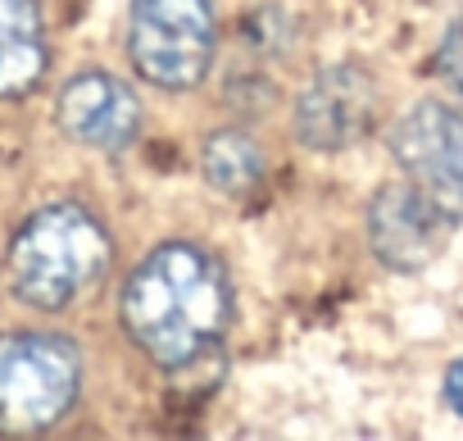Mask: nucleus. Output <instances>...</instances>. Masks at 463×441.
I'll return each instance as SVG.
<instances>
[{
    "label": "nucleus",
    "mask_w": 463,
    "mask_h": 441,
    "mask_svg": "<svg viewBox=\"0 0 463 441\" xmlns=\"http://www.w3.org/2000/svg\"><path fill=\"white\" fill-rule=\"evenodd\" d=\"M273 101H278V91H273V82L260 78V73H241V78L227 82V105H237L246 119H250V114H264Z\"/></svg>",
    "instance_id": "nucleus-12"
},
{
    "label": "nucleus",
    "mask_w": 463,
    "mask_h": 441,
    "mask_svg": "<svg viewBox=\"0 0 463 441\" xmlns=\"http://www.w3.org/2000/svg\"><path fill=\"white\" fill-rule=\"evenodd\" d=\"M445 405L463 418V360H454V364L445 369Z\"/></svg>",
    "instance_id": "nucleus-14"
},
{
    "label": "nucleus",
    "mask_w": 463,
    "mask_h": 441,
    "mask_svg": "<svg viewBox=\"0 0 463 441\" xmlns=\"http://www.w3.org/2000/svg\"><path fill=\"white\" fill-rule=\"evenodd\" d=\"M200 168H204L209 187L222 191L227 200H250V196H260L264 173H269L264 150H260L246 132H237V128H222V132H209V137H204V146H200Z\"/></svg>",
    "instance_id": "nucleus-10"
},
{
    "label": "nucleus",
    "mask_w": 463,
    "mask_h": 441,
    "mask_svg": "<svg viewBox=\"0 0 463 441\" xmlns=\"http://www.w3.org/2000/svg\"><path fill=\"white\" fill-rule=\"evenodd\" d=\"M436 69H440V78L458 91V101H463V14L445 28V37H440V51H436Z\"/></svg>",
    "instance_id": "nucleus-13"
},
{
    "label": "nucleus",
    "mask_w": 463,
    "mask_h": 441,
    "mask_svg": "<svg viewBox=\"0 0 463 441\" xmlns=\"http://www.w3.org/2000/svg\"><path fill=\"white\" fill-rule=\"evenodd\" d=\"M55 119L64 137L91 146V150H123L141 132V101L128 82L109 73H78L64 82L55 101Z\"/></svg>",
    "instance_id": "nucleus-8"
},
{
    "label": "nucleus",
    "mask_w": 463,
    "mask_h": 441,
    "mask_svg": "<svg viewBox=\"0 0 463 441\" xmlns=\"http://www.w3.org/2000/svg\"><path fill=\"white\" fill-rule=\"evenodd\" d=\"M132 69L164 91H191L213 64L209 0H132L128 10Z\"/></svg>",
    "instance_id": "nucleus-4"
},
{
    "label": "nucleus",
    "mask_w": 463,
    "mask_h": 441,
    "mask_svg": "<svg viewBox=\"0 0 463 441\" xmlns=\"http://www.w3.org/2000/svg\"><path fill=\"white\" fill-rule=\"evenodd\" d=\"M391 155L449 218H463V105L418 101L391 128Z\"/></svg>",
    "instance_id": "nucleus-5"
},
{
    "label": "nucleus",
    "mask_w": 463,
    "mask_h": 441,
    "mask_svg": "<svg viewBox=\"0 0 463 441\" xmlns=\"http://www.w3.org/2000/svg\"><path fill=\"white\" fill-rule=\"evenodd\" d=\"M51 69L37 0H0V101H24Z\"/></svg>",
    "instance_id": "nucleus-9"
},
{
    "label": "nucleus",
    "mask_w": 463,
    "mask_h": 441,
    "mask_svg": "<svg viewBox=\"0 0 463 441\" xmlns=\"http://www.w3.org/2000/svg\"><path fill=\"white\" fill-rule=\"evenodd\" d=\"M232 323V287L213 255L191 242L150 251L123 283V328L159 369L209 355Z\"/></svg>",
    "instance_id": "nucleus-1"
},
{
    "label": "nucleus",
    "mask_w": 463,
    "mask_h": 441,
    "mask_svg": "<svg viewBox=\"0 0 463 441\" xmlns=\"http://www.w3.org/2000/svg\"><path fill=\"white\" fill-rule=\"evenodd\" d=\"M377 128V82L359 64H327L296 101V137L309 150H350Z\"/></svg>",
    "instance_id": "nucleus-7"
},
{
    "label": "nucleus",
    "mask_w": 463,
    "mask_h": 441,
    "mask_svg": "<svg viewBox=\"0 0 463 441\" xmlns=\"http://www.w3.org/2000/svg\"><path fill=\"white\" fill-rule=\"evenodd\" d=\"M454 218L409 177L391 182L368 205V246L391 273H422L440 260Z\"/></svg>",
    "instance_id": "nucleus-6"
},
{
    "label": "nucleus",
    "mask_w": 463,
    "mask_h": 441,
    "mask_svg": "<svg viewBox=\"0 0 463 441\" xmlns=\"http://www.w3.org/2000/svg\"><path fill=\"white\" fill-rule=\"evenodd\" d=\"M109 255L100 218L78 200H55L19 228L10 246V287L33 310H64L105 273Z\"/></svg>",
    "instance_id": "nucleus-2"
},
{
    "label": "nucleus",
    "mask_w": 463,
    "mask_h": 441,
    "mask_svg": "<svg viewBox=\"0 0 463 441\" xmlns=\"http://www.w3.org/2000/svg\"><path fill=\"white\" fill-rule=\"evenodd\" d=\"M82 391V355L55 332L0 337V432L33 436L55 427Z\"/></svg>",
    "instance_id": "nucleus-3"
},
{
    "label": "nucleus",
    "mask_w": 463,
    "mask_h": 441,
    "mask_svg": "<svg viewBox=\"0 0 463 441\" xmlns=\"http://www.w3.org/2000/svg\"><path fill=\"white\" fill-rule=\"evenodd\" d=\"M241 33H246V46H255L260 55H278L291 42V19L282 10H273V5L269 10H250L246 24H241Z\"/></svg>",
    "instance_id": "nucleus-11"
}]
</instances>
